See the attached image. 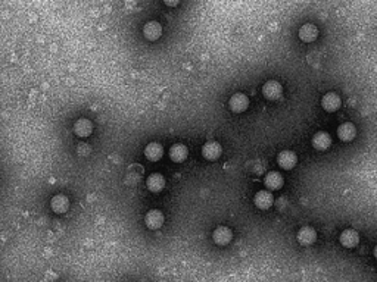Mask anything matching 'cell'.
<instances>
[{"label":"cell","mask_w":377,"mask_h":282,"mask_svg":"<svg viewBox=\"0 0 377 282\" xmlns=\"http://www.w3.org/2000/svg\"><path fill=\"white\" fill-rule=\"evenodd\" d=\"M262 94L267 100H277L283 94V87L279 81L270 80L262 85Z\"/></svg>","instance_id":"cell-1"},{"label":"cell","mask_w":377,"mask_h":282,"mask_svg":"<svg viewBox=\"0 0 377 282\" xmlns=\"http://www.w3.org/2000/svg\"><path fill=\"white\" fill-rule=\"evenodd\" d=\"M228 108L234 113H242L249 108V99L243 93H236L228 100Z\"/></svg>","instance_id":"cell-2"},{"label":"cell","mask_w":377,"mask_h":282,"mask_svg":"<svg viewBox=\"0 0 377 282\" xmlns=\"http://www.w3.org/2000/svg\"><path fill=\"white\" fill-rule=\"evenodd\" d=\"M296 240H298V242H299L301 245L308 247V245H311V244H314V242L317 241V231H315L312 226L305 225V226H302V228L298 231Z\"/></svg>","instance_id":"cell-3"},{"label":"cell","mask_w":377,"mask_h":282,"mask_svg":"<svg viewBox=\"0 0 377 282\" xmlns=\"http://www.w3.org/2000/svg\"><path fill=\"white\" fill-rule=\"evenodd\" d=\"M312 147L318 152H326L332 146V137L326 131H318L312 137Z\"/></svg>","instance_id":"cell-4"},{"label":"cell","mask_w":377,"mask_h":282,"mask_svg":"<svg viewBox=\"0 0 377 282\" xmlns=\"http://www.w3.org/2000/svg\"><path fill=\"white\" fill-rule=\"evenodd\" d=\"M277 163H279V166H280L282 169H285V170H292L295 166H296V163H298V158H296V155H295L294 152H291V150H283V152H280L279 156H277Z\"/></svg>","instance_id":"cell-5"},{"label":"cell","mask_w":377,"mask_h":282,"mask_svg":"<svg viewBox=\"0 0 377 282\" xmlns=\"http://www.w3.org/2000/svg\"><path fill=\"white\" fill-rule=\"evenodd\" d=\"M357 135V128L354 123L351 122H345V123H340L337 126V137L340 141H345V143H349L355 138Z\"/></svg>","instance_id":"cell-6"},{"label":"cell","mask_w":377,"mask_h":282,"mask_svg":"<svg viewBox=\"0 0 377 282\" xmlns=\"http://www.w3.org/2000/svg\"><path fill=\"white\" fill-rule=\"evenodd\" d=\"M145 224L149 229H159L164 225V215L159 210H151L145 216Z\"/></svg>","instance_id":"cell-7"},{"label":"cell","mask_w":377,"mask_h":282,"mask_svg":"<svg viewBox=\"0 0 377 282\" xmlns=\"http://www.w3.org/2000/svg\"><path fill=\"white\" fill-rule=\"evenodd\" d=\"M223 153V147L217 141H208L202 146V156L207 161H217Z\"/></svg>","instance_id":"cell-8"},{"label":"cell","mask_w":377,"mask_h":282,"mask_svg":"<svg viewBox=\"0 0 377 282\" xmlns=\"http://www.w3.org/2000/svg\"><path fill=\"white\" fill-rule=\"evenodd\" d=\"M273 202H274V197H273V194H271L270 191H267V190L258 191V193L255 194V197H253L255 206H256L258 209H261V210H268V209L273 206Z\"/></svg>","instance_id":"cell-9"},{"label":"cell","mask_w":377,"mask_h":282,"mask_svg":"<svg viewBox=\"0 0 377 282\" xmlns=\"http://www.w3.org/2000/svg\"><path fill=\"white\" fill-rule=\"evenodd\" d=\"M339 241L343 247L346 248H354L358 245L360 242V234L355 231V229H343L340 232V237H339Z\"/></svg>","instance_id":"cell-10"},{"label":"cell","mask_w":377,"mask_h":282,"mask_svg":"<svg viewBox=\"0 0 377 282\" xmlns=\"http://www.w3.org/2000/svg\"><path fill=\"white\" fill-rule=\"evenodd\" d=\"M233 238V232L227 226H218L212 232V240L218 245H227Z\"/></svg>","instance_id":"cell-11"},{"label":"cell","mask_w":377,"mask_h":282,"mask_svg":"<svg viewBox=\"0 0 377 282\" xmlns=\"http://www.w3.org/2000/svg\"><path fill=\"white\" fill-rule=\"evenodd\" d=\"M340 105H342V100L336 93H327L321 99V108L326 112H336L340 108Z\"/></svg>","instance_id":"cell-12"},{"label":"cell","mask_w":377,"mask_h":282,"mask_svg":"<svg viewBox=\"0 0 377 282\" xmlns=\"http://www.w3.org/2000/svg\"><path fill=\"white\" fill-rule=\"evenodd\" d=\"M143 34H145V37L149 41H156L161 37V34H162V27H161L159 22L151 21V22L145 24V27H143Z\"/></svg>","instance_id":"cell-13"},{"label":"cell","mask_w":377,"mask_h":282,"mask_svg":"<svg viewBox=\"0 0 377 282\" xmlns=\"http://www.w3.org/2000/svg\"><path fill=\"white\" fill-rule=\"evenodd\" d=\"M264 184L268 190L274 191V190H280L283 187V176L276 172V170H271L265 175L264 178Z\"/></svg>","instance_id":"cell-14"},{"label":"cell","mask_w":377,"mask_h":282,"mask_svg":"<svg viewBox=\"0 0 377 282\" xmlns=\"http://www.w3.org/2000/svg\"><path fill=\"white\" fill-rule=\"evenodd\" d=\"M146 187H148V190L152 191V193H159V191H162L164 187H165V178H164V175H162V173H152V175L148 178V181H146Z\"/></svg>","instance_id":"cell-15"},{"label":"cell","mask_w":377,"mask_h":282,"mask_svg":"<svg viewBox=\"0 0 377 282\" xmlns=\"http://www.w3.org/2000/svg\"><path fill=\"white\" fill-rule=\"evenodd\" d=\"M299 39L305 43H312L318 37V28L312 24H305L299 28Z\"/></svg>","instance_id":"cell-16"},{"label":"cell","mask_w":377,"mask_h":282,"mask_svg":"<svg viewBox=\"0 0 377 282\" xmlns=\"http://www.w3.org/2000/svg\"><path fill=\"white\" fill-rule=\"evenodd\" d=\"M50 207H52V210H53L55 213L62 215V213H65V212L70 209V200H68V197L64 196V194H56V196H53V199L50 200Z\"/></svg>","instance_id":"cell-17"},{"label":"cell","mask_w":377,"mask_h":282,"mask_svg":"<svg viewBox=\"0 0 377 282\" xmlns=\"http://www.w3.org/2000/svg\"><path fill=\"white\" fill-rule=\"evenodd\" d=\"M145 156L152 162H158L164 156V147L159 143H149L145 147Z\"/></svg>","instance_id":"cell-18"},{"label":"cell","mask_w":377,"mask_h":282,"mask_svg":"<svg viewBox=\"0 0 377 282\" xmlns=\"http://www.w3.org/2000/svg\"><path fill=\"white\" fill-rule=\"evenodd\" d=\"M187 156H189V150H187V147L184 144L178 143V144L171 146V149H169V158H171L172 162H177V163L184 162L187 159Z\"/></svg>","instance_id":"cell-19"},{"label":"cell","mask_w":377,"mask_h":282,"mask_svg":"<svg viewBox=\"0 0 377 282\" xmlns=\"http://www.w3.org/2000/svg\"><path fill=\"white\" fill-rule=\"evenodd\" d=\"M74 132L78 135V137H81V138H85V137H88L91 132H93V125H91V122L88 121V119H78V121L74 123Z\"/></svg>","instance_id":"cell-20"},{"label":"cell","mask_w":377,"mask_h":282,"mask_svg":"<svg viewBox=\"0 0 377 282\" xmlns=\"http://www.w3.org/2000/svg\"><path fill=\"white\" fill-rule=\"evenodd\" d=\"M164 3H165L167 6H171V7H174V6H177V4L180 3V0H164Z\"/></svg>","instance_id":"cell-21"},{"label":"cell","mask_w":377,"mask_h":282,"mask_svg":"<svg viewBox=\"0 0 377 282\" xmlns=\"http://www.w3.org/2000/svg\"><path fill=\"white\" fill-rule=\"evenodd\" d=\"M375 257H376V259H377V245H376V247H375Z\"/></svg>","instance_id":"cell-22"}]
</instances>
